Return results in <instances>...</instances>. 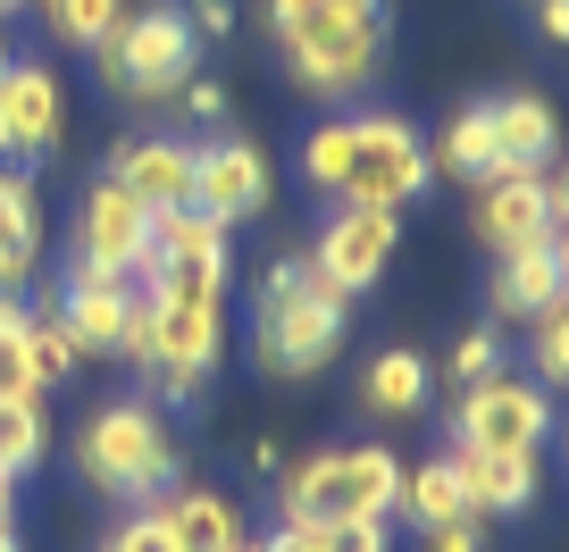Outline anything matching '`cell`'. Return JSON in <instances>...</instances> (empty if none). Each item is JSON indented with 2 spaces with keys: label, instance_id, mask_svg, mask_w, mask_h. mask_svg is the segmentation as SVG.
<instances>
[{
  "label": "cell",
  "instance_id": "ac0fdd59",
  "mask_svg": "<svg viewBox=\"0 0 569 552\" xmlns=\"http://www.w3.org/2000/svg\"><path fill=\"white\" fill-rule=\"evenodd\" d=\"M427 168L452 184H469L478 193L486 177H502V143H495V92L486 101H461L445 126H436V143H427Z\"/></svg>",
  "mask_w": 569,
  "mask_h": 552
},
{
  "label": "cell",
  "instance_id": "1f68e13d",
  "mask_svg": "<svg viewBox=\"0 0 569 552\" xmlns=\"http://www.w3.org/2000/svg\"><path fill=\"white\" fill-rule=\"evenodd\" d=\"M419 552H486V519H436V528H419Z\"/></svg>",
  "mask_w": 569,
  "mask_h": 552
},
{
  "label": "cell",
  "instance_id": "83f0119b",
  "mask_svg": "<svg viewBox=\"0 0 569 552\" xmlns=\"http://www.w3.org/2000/svg\"><path fill=\"white\" fill-rule=\"evenodd\" d=\"M528 385H569V302L536 310L528 319Z\"/></svg>",
  "mask_w": 569,
  "mask_h": 552
},
{
  "label": "cell",
  "instance_id": "484cf974",
  "mask_svg": "<svg viewBox=\"0 0 569 552\" xmlns=\"http://www.w3.org/2000/svg\"><path fill=\"white\" fill-rule=\"evenodd\" d=\"M26 9H34V18L68 42V51H101L109 26L126 18V0H26Z\"/></svg>",
  "mask_w": 569,
  "mask_h": 552
},
{
  "label": "cell",
  "instance_id": "e575fe53",
  "mask_svg": "<svg viewBox=\"0 0 569 552\" xmlns=\"http://www.w3.org/2000/svg\"><path fill=\"white\" fill-rule=\"evenodd\" d=\"M536 34H545V42H569V0H536Z\"/></svg>",
  "mask_w": 569,
  "mask_h": 552
},
{
  "label": "cell",
  "instance_id": "f1b7e54d",
  "mask_svg": "<svg viewBox=\"0 0 569 552\" xmlns=\"http://www.w3.org/2000/svg\"><path fill=\"white\" fill-rule=\"evenodd\" d=\"M26 352H34V385H42V393L68 385V377L84 369V352H76V335L59 327V310H51V302L34 310V327H26Z\"/></svg>",
  "mask_w": 569,
  "mask_h": 552
},
{
  "label": "cell",
  "instance_id": "d6a6232c",
  "mask_svg": "<svg viewBox=\"0 0 569 552\" xmlns=\"http://www.w3.org/2000/svg\"><path fill=\"white\" fill-rule=\"evenodd\" d=\"M319 544L327 552H393V535H386V519H352V528H319Z\"/></svg>",
  "mask_w": 569,
  "mask_h": 552
},
{
  "label": "cell",
  "instance_id": "e0dca14e",
  "mask_svg": "<svg viewBox=\"0 0 569 552\" xmlns=\"http://www.w3.org/2000/svg\"><path fill=\"white\" fill-rule=\"evenodd\" d=\"M486 302H495V319H519V327H528L536 310L569 302V251H561V243L502 251V260H495V277H486Z\"/></svg>",
  "mask_w": 569,
  "mask_h": 552
},
{
  "label": "cell",
  "instance_id": "8992f818",
  "mask_svg": "<svg viewBox=\"0 0 569 552\" xmlns=\"http://www.w3.org/2000/svg\"><path fill=\"white\" fill-rule=\"evenodd\" d=\"M92 68H101V84L118 92V101H151L160 109L184 76H201V34L184 26L177 0H151V9L126 0V18L109 26V42L92 51Z\"/></svg>",
  "mask_w": 569,
  "mask_h": 552
},
{
  "label": "cell",
  "instance_id": "8fae6325",
  "mask_svg": "<svg viewBox=\"0 0 569 552\" xmlns=\"http://www.w3.org/2000/svg\"><path fill=\"white\" fill-rule=\"evenodd\" d=\"M193 210L210 218V227H251V218L277 210V160H268L260 143H243V134H210V143H193Z\"/></svg>",
  "mask_w": 569,
  "mask_h": 552
},
{
  "label": "cell",
  "instance_id": "60d3db41",
  "mask_svg": "<svg viewBox=\"0 0 569 552\" xmlns=\"http://www.w3.org/2000/svg\"><path fill=\"white\" fill-rule=\"evenodd\" d=\"M9 59H18V51H9V42H0V68H9Z\"/></svg>",
  "mask_w": 569,
  "mask_h": 552
},
{
  "label": "cell",
  "instance_id": "5bb4252c",
  "mask_svg": "<svg viewBox=\"0 0 569 552\" xmlns=\"http://www.w3.org/2000/svg\"><path fill=\"white\" fill-rule=\"evenodd\" d=\"M101 177L126 184L151 218H160V210H193V143L168 134V126H160V134H126V143L109 151Z\"/></svg>",
  "mask_w": 569,
  "mask_h": 552
},
{
  "label": "cell",
  "instance_id": "f546056e",
  "mask_svg": "<svg viewBox=\"0 0 569 552\" xmlns=\"http://www.w3.org/2000/svg\"><path fill=\"white\" fill-rule=\"evenodd\" d=\"M101 552H177V535H168V519L151 511V502H134V511L101 535Z\"/></svg>",
  "mask_w": 569,
  "mask_h": 552
},
{
  "label": "cell",
  "instance_id": "8d00e7d4",
  "mask_svg": "<svg viewBox=\"0 0 569 552\" xmlns=\"http://www.w3.org/2000/svg\"><path fill=\"white\" fill-rule=\"evenodd\" d=\"M26 285H34V277H26L18 260H0V293H26Z\"/></svg>",
  "mask_w": 569,
  "mask_h": 552
},
{
  "label": "cell",
  "instance_id": "603a6c76",
  "mask_svg": "<svg viewBox=\"0 0 569 552\" xmlns=\"http://www.w3.org/2000/svg\"><path fill=\"white\" fill-rule=\"evenodd\" d=\"M42 243H51V234H42V184L26 177V168L0 160V260H18L26 277H34Z\"/></svg>",
  "mask_w": 569,
  "mask_h": 552
},
{
  "label": "cell",
  "instance_id": "cb8c5ba5",
  "mask_svg": "<svg viewBox=\"0 0 569 552\" xmlns=\"http://www.w3.org/2000/svg\"><path fill=\"white\" fill-rule=\"evenodd\" d=\"M26 327H34V302H26V293H0V402H42Z\"/></svg>",
  "mask_w": 569,
  "mask_h": 552
},
{
  "label": "cell",
  "instance_id": "836d02e7",
  "mask_svg": "<svg viewBox=\"0 0 569 552\" xmlns=\"http://www.w3.org/2000/svg\"><path fill=\"white\" fill-rule=\"evenodd\" d=\"M177 9H184V26H193L201 42H227L234 34V9H227V0H177Z\"/></svg>",
  "mask_w": 569,
  "mask_h": 552
},
{
  "label": "cell",
  "instance_id": "5b68a950",
  "mask_svg": "<svg viewBox=\"0 0 569 552\" xmlns=\"http://www.w3.org/2000/svg\"><path fill=\"white\" fill-rule=\"evenodd\" d=\"M402 461L386 444H319L293 469H277V519L284 528H352V519H393Z\"/></svg>",
  "mask_w": 569,
  "mask_h": 552
},
{
  "label": "cell",
  "instance_id": "44dd1931",
  "mask_svg": "<svg viewBox=\"0 0 569 552\" xmlns=\"http://www.w3.org/2000/svg\"><path fill=\"white\" fill-rule=\"evenodd\" d=\"M427 385H436V377H427V360L410 352V343H386V352L360 369V410H369V419H419V410H427Z\"/></svg>",
  "mask_w": 569,
  "mask_h": 552
},
{
  "label": "cell",
  "instance_id": "ab89813d",
  "mask_svg": "<svg viewBox=\"0 0 569 552\" xmlns=\"http://www.w3.org/2000/svg\"><path fill=\"white\" fill-rule=\"evenodd\" d=\"M0 552H18V528H9V535H0Z\"/></svg>",
  "mask_w": 569,
  "mask_h": 552
},
{
  "label": "cell",
  "instance_id": "30bf717a",
  "mask_svg": "<svg viewBox=\"0 0 569 552\" xmlns=\"http://www.w3.org/2000/svg\"><path fill=\"white\" fill-rule=\"evenodd\" d=\"M142 251H151V210L126 184L92 177L68 218V268H84V277H142Z\"/></svg>",
  "mask_w": 569,
  "mask_h": 552
},
{
  "label": "cell",
  "instance_id": "d4e9b609",
  "mask_svg": "<svg viewBox=\"0 0 569 552\" xmlns=\"http://www.w3.org/2000/svg\"><path fill=\"white\" fill-rule=\"evenodd\" d=\"M42 452H51V419H42V402H0V485L34 478Z\"/></svg>",
  "mask_w": 569,
  "mask_h": 552
},
{
  "label": "cell",
  "instance_id": "4fadbf2b",
  "mask_svg": "<svg viewBox=\"0 0 569 552\" xmlns=\"http://www.w3.org/2000/svg\"><path fill=\"white\" fill-rule=\"evenodd\" d=\"M59 134H68V84H59V68L9 59L0 68V160L34 168V160L59 151Z\"/></svg>",
  "mask_w": 569,
  "mask_h": 552
},
{
  "label": "cell",
  "instance_id": "4dcf8cb0",
  "mask_svg": "<svg viewBox=\"0 0 569 552\" xmlns=\"http://www.w3.org/2000/svg\"><path fill=\"white\" fill-rule=\"evenodd\" d=\"M495 369H502L495 327H469V335L452 343V393H461V385H478V377H495Z\"/></svg>",
  "mask_w": 569,
  "mask_h": 552
},
{
  "label": "cell",
  "instance_id": "d6986e66",
  "mask_svg": "<svg viewBox=\"0 0 569 552\" xmlns=\"http://www.w3.org/2000/svg\"><path fill=\"white\" fill-rule=\"evenodd\" d=\"M452 469H461V494L478 519H511L536 502V461H519V452H452Z\"/></svg>",
  "mask_w": 569,
  "mask_h": 552
},
{
  "label": "cell",
  "instance_id": "6da1fadb",
  "mask_svg": "<svg viewBox=\"0 0 569 552\" xmlns=\"http://www.w3.org/2000/svg\"><path fill=\"white\" fill-rule=\"evenodd\" d=\"M268 42H277L293 92L352 109L386 76L393 9L386 0H268Z\"/></svg>",
  "mask_w": 569,
  "mask_h": 552
},
{
  "label": "cell",
  "instance_id": "ba28073f",
  "mask_svg": "<svg viewBox=\"0 0 569 552\" xmlns=\"http://www.w3.org/2000/svg\"><path fill=\"white\" fill-rule=\"evenodd\" d=\"M545 435H552V393L511 369L452 393V452H519V461H536Z\"/></svg>",
  "mask_w": 569,
  "mask_h": 552
},
{
  "label": "cell",
  "instance_id": "ffe728a7",
  "mask_svg": "<svg viewBox=\"0 0 569 552\" xmlns=\"http://www.w3.org/2000/svg\"><path fill=\"white\" fill-rule=\"evenodd\" d=\"M495 143H502V168H552V151H561L552 101L545 92H502L495 101Z\"/></svg>",
  "mask_w": 569,
  "mask_h": 552
},
{
  "label": "cell",
  "instance_id": "9c48e42d",
  "mask_svg": "<svg viewBox=\"0 0 569 552\" xmlns=\"http://www.w3.org/2000/svg\"><path fill=\"white\" fill-rule=\"evenodd\" d=\"M561 218H569V184L552 168H502L469 193V234L486 243V260L528 251V243H561Z\"/></svg>",
  "mask_w": 569,
  "mask_h": 552
},
{
  "label": "cell",
  "instance_id": "52a82bcc",
  "mask_svg": "<svg viewBox=\"0 0 569 552\" xmlns=\"http://www.w3.org/2000/svg\"><path fill=\"white\" fill-rule=\"evenodd\" d=\"M151 302V343H142V377H151V402L160 410H193L210 393L218 360H227V302Z\"/></svg>",
  "mask_w": 569,
  "mask_h": 552
},
{
  "label": "cell",
  "instance_id": "74e56055",
  "mask_svg": "<svg viewBox=\"0 0 569 552\" xmlns=\"http://www.w3.org/2000/svg\"><path fill=\"white\" fill-rule=\"evenodd\" d=\"M9 528H18V511H9V485H0V535H9Z\"/></svg>",
  "mask_w": 569,
  "mask_h": 552
},
{
  "label": "cell",
  "instance_id": "7402d4cb",
  "mask_svg": "<svg viewBox=\"0 0 569 552\" xmlns=\"http://www.w3.org/2000/svg\"><path fill=\"white\" fill-rule=\"evenodd\" d=\"M393 511L410 519V535L436 528V519H469V494H461L452 452H436V461H402V494H393Z\"/></svg>",
  "mask_w": 569,
  "mask_h": 552
},
{
  "label": "cell",
  "instance_id": "4316f807",
  "mask_svg": "<svg viewBox=\"0 0 569 552\" xmlns=\"http://www.w3.org/2000/svg\"><path fill=\"white\" fill-rule=\"evenodd\" d=\"M160 109H168V118H177V126H168V134H184V143H210L218 126H227V84H218V76H184V84L168 92Z\"/></svg>",
  "mask_w": 569,
  "mask_h": 552
},
{
  "label": "cell",
  "instance_id": "7a4b0ae2",
  "mask_svg": "<svg viewBox=\"0 0 569 552\" xmlns=\"http://www.w3.org/2000/svg\"><path fill=\"white\" fill-rule=\"evenodd\" d=\"M302 177L327 201H360V210H410L436 184L419 126L393 109H336L302 143Z\"/></svg>",
  "mask_w": 569,
  "mask_h": 552
},
{
  "label": "cell",
  "instance_id": "d590c367",
  "mask_svg": "<svg viewBox=\"0 0 569 552\" xmlns=\"http://www.w3.org/2000/svg\"><path fill=\"white\" fill-rule=\"evenodd\" d=\"M251 469H268V478L284 469V444H277V435H260V444H251Z\"/></svg>",
  "mask_w": 569,
  "mask_h": 552
},
{
  "label": "cell",
  "instance_id": "3957f363",
  "mask_svg": "<svg viewBox=\"0 0 569 552\" xmlns=\"http://www.w3.org/2000/svg\"><path fill=\"white\" fill-rule=\"evenodd\" d=\"M343 335H352V302L327 285L302 251L260 268V285H251V360H260V377L302 385V377L336 369Z\"/></svg>",
  "mask_w": 569,
  "mask_h": 552
},
{
  "label": "cell",
  "instance_id": "277c9868",
  "mask_svg": "<svg viewBox=\"0 0 569 552\" xmlns=\"http://www.w3.org/2000/svg\"><path fill=\"white\" fill-rule=\"evenodd\" d=\"M76 478L92 485V494L109 502H160L168 485H177V428H168V410L151 402V393H118V402H101L76 428Z\"/></svg>",
  "mask_w": 569,
  "mask_h": 552
},
{
  "label": "cell",
  "instance_id": "9a60e30c",
  "mask_svg": "<svg viewBox=\"0 0 569 552\" xmlns=\"http://www.w3.org/2000/svg\"><path fill=\"white\" fill-rule=\"evenodd\" d=\"M134 277H84V268H68V285H59V327L76 335V352L84 360H118L126 352V327H134Z\"/></svg>",
  "mask_w": 569,
  "mask_h": 552
},
{
  "label": "cell",
  "instance_id": "2e32d148",
  "mask_svg": "<svg viewBox=\"0 0 569 552\" xmlns=\"http://www.w3.org/2000/svg\"><path fill=\"white\" fill-rule=\"evenodd\" d=\"M151 511L168 519L177 552H251V519H243V502L218 494V485H168Z\"/></svg>",
  "mask_w": 569,
  "mask_h": 552
},
{
  "label": "cell",
  "instance_id": "f35d334b",
  "mask_svg": "<svg viewBox=\"0 0 569 552\" xmlns=\"http://www.w3.org/2000/svg\"><path fill=\"white\" fill-rule=\"evenodd\" d=\"M9 9H26V0H0V26H9Z\"/></svg>",
  "mask_w": 569,
  "mask_h": 552
},
{
  "label": "cell",
  "instance_id": "7c38bea8",
  "mask_svg": "<svg viewBox=\"0 0 569 552\" xmlns=\"http://www.w3.org/2000/svg\"><path fill=\"white\" fill-rule=\"evenodd\" d=\"M393 251H402V210H360V201H336V210H327V227L310 234L302 260L319 268L343 302H360V293L393 268Z\"/></svg>",
  "mask_w": 569,
  "mask_h": 552
}]
</instances>
